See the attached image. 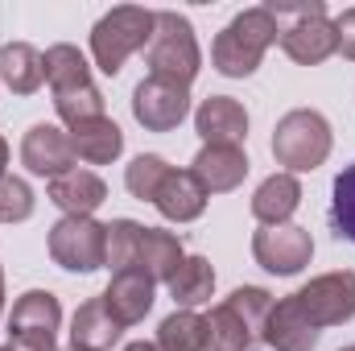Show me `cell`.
I'll return each instance as SVG.
<instances>
[{"label": "cell", "mask_w": 355, "mask_h": 351, "mask_svg": "<svg viewBox=\"0 0 355 351\" xmlns=\"http://www.w3.org/2000/svg\"><path fill=\"white\" fill-rule=\"evenodd\" d=\"M277 37H281V25L272 21V12H268L265 4L236 12V17L223 25V33L215 37V50H211L215 71L227 75V79H248V75L261 67L265 50Z\"/></svg>", "instance_id": "6da1fadb"}, {"label": "cell", "mask_w": 355, "mask_h": 351, "mask_svg": "<svg viewBox=\"0 0 355 351\" xmlns=\"http://www.w3.org/2000/svg\"><path fill=\"white\" fill-rule=\"evenodd\" d=\"M331 145H335L331 124L314 108H293L272 128V157H277V166H285V174L318 170L331 157Z\"/></svg>", "instance_id": "7a4b0ae2"}, {"label": "cell", "mask_w": 355, "mask_h": 351, "mask_svg": "<svg viewBox=\"0 0 355 351\" xmlns=\"http://www.w3.org/2000/svg\"><path fill=\"white\" fill-rule=\"evenodd\" d=\"M153 17L157 12L132 8V4L103 12L95 21V29H91V58H95V67L103 75H120L124 62L153 42Z\"/></svg>", "instance_id": "3957f363"}, {"label": "cell", "mask_w": 355, "mask_h": 351, "mask_svg": "<svg viewBox=\"0 0 355 351\" xmlns=\"http://www.w3.org/2000/svg\"><path fill=\"white\" fill-rule=\"evenodd\" d=\"M285 306L322 335V327H339L355 318V273L339 268V273H322L310 285H302L297 293L285 298Z\"/></svg>", "instance_id": "277c9868"}, {"label": "cell", "mask_w": 355, "mask_h": 351, "mask_svg": "<svg viewBox=\"0 0 355 351\" xmlns=\"http://www.w3.org/2000/svg\"><path fill=\"white\" fill-rule=\"evenodd\" d=\"M198 67H202V54H198L190 21L182 12H157L153 17V42H149V75L190 87Z\"/></svg>", "instance_id": "5b68a950"}, {"label": "cell", "mask_w": 355, "mask_h": 351, "mask_svg": "<svg viewBox=\"0 0 355 351\" xmlns=\"http://www.w3.org/2000/svg\"><path fill=\"white\" fill-rule=\"evenodd\" d=\"M103 248H107V223H95L91 215H62L50 228V257L67 273L103 268Z\"/></svg>", "instance_id": "8992f818"}, {"label": "cell", "mask_w": 355, "mask_h": 351, "mask_svg": "<svg viewBox=\"0 0 355 351\" xmlns=\"http://www.w3.org/2000/svg\"><path fill=\"white\" fill-rule=\"evenodd\" d=\"M62 323V306L50 289H29L12 302L8 314V348L12 351H54V335Z\"/></svg>", "instance_id": "52a82bcc"}, {"label": "cell", "mask_w": 355, "mask_h": 351, "mask_svg": "<svg viewBox=\"0 0 355 351\" xmlns=\"http://www.w3.org/2000/svg\"><path fill=\"white\" fill-rule=\"evenodd\" d=\"M190 112V87H182L174 79H141L132 91V116L145 132H170L186 120Z\"/></svg>", "instance_id": "ba28073f"}, {"label": "cell", "mask_w": 355, "mask_h": 351, "mask_svg": "<svg viewBox=\"0 0 355 351\" xmlns=\"http://www.w3.org/2000/svg\"><path fill=\"white\" fill-rule=\"evenodd\" d=\"M252 257L261 268L277 273V277H293L302 273L310 257H314V240L306 228L297 223H277V228H261L252 236Z\"/></svg>", "instance_id": "9c48e42d"}, {"label": "cell", "mask_w": 355, "mask_h": 351, "mask_svg": "<svg viewBox=\"0 0 355 351\" xmlns=\"http://www.w3.org/2000/svg\"><path fill=\"white\" fill-rule=\"evenodd\" d=\"M21 166L29 174L42 178H62L75 170V145L62 128L54 124H33L21 141Z\"/></svg>", "instance_id": "30bf717a"}, {"label": "cell", "mask_w": 355, "mask_h": 351, "mask_svg": "<svg viewBox=\"0 0 355 351\" xmlns=\"http://www.w3.org/2000/svg\"><path fill=\"white\" fill-rule=\"evenodd\" d=\"M277 42H281V50H285L293 62H302V67H318V62H327V58L339 50V42H335V21H331L327 12H310V17L289 21Z\"/></svg>", "instance_id": "8fae6325"}, {"label": "cell", "mask_w": 355, "mask_h": 351, "mask_svg": "<svg viewBox=\"0 0 355 351\" xmlns=\"http://www.w3.org/2000/svg\"><path fill=\"white\" fill-rule=\"evenodd\" d=\"M153 277L145 273V268H124V273H112V281H107V289L99 293L103 298V306L116 314V323L120 327H137L149 310H153Z\"/></svg>", "instance_id": "7c38bea8"}, {"label": "cell", "mask_w": 355, "mask_h": 351, "mask_svg": "<svg viewBox=\"0 0 355 351\" xmlns=\"http://www.w3.org/2000/svg\"><path fill=\"white\" fill-rule=\"evenodd\" d=\"M194 128H198V137H202L207 145H236V149H240L244 137H248V112H244V103L232 99V95H211V99L198 103Z\"/></svg>", "instance_id": "4fadbf2b"}, {"label": "cell", "mask_w": 355, "mask_h": 351, "mask_svg": "<svg viewBox=\"0 0 355 351\" xmlns=\"http://www.w3.org/2000/svg\"><path fill=\"white\" fill-rule=\"evenodd\" d=\"M190 174L202 182L207 194H227L248 178V153L236 145H202L190 162Z\"/></svg>", "instance_id": "5bb4252c"}, {"label": "cell", "mask_w": 355, "mask_h": 351, "mask_svg": "<svg viewBox=\"0 0 355 351\" xmlns=\"http://www.w3.org/2000/svg\"><path fill=\"white\" fill-rule=\"evenodd\" d=\"M207 198L211 194L202 190V182L190 174V170H174L170 166V174L162 178V186L153 194V207L166 219H174V223H190V219H198L207 211Z\"/></svg>", "instance_id": "9a60e30c"}, {"label": "cell", "mask_w": 355, "mask_h": 351, "mask_svg": "<svg viewBox=\"0 0 355 351\" xmlns=\"http://www.w3.org/2000/svg\"><path fill=\"white\" fill-rule=\"evenodd\" d=\"M107 198L103 178L91 170H71L62 178H50V203L67 215H95Z\"/></svg>", "instance_id": "2e32d148"}, {"label": "cell", "mask_w": 355, "mask_h": 351, "mask_svg": "<svg viewBox=\"0 0 355 351\" xmlns=\"http://www.w3.org/2000/svg\"><path fill=\"white\" fill-rule=\"evenodd\" d=\"M120 323H116V314L103 306V298H91L83 302L79 310H75V318H71V343L75 348H87V351H107L116 339H120Z\"/></svg>", "instance_id": "e0dca14e"}, {"label": "cell", "mask_w": 355, "mask_h": 351, "mask_svg": "<svg viewBox=\"0 0 355 351\" xmlns=\"http://www.w3.org/2000/svg\"><path fill=\"white\" fill-rule=\"evenodd\" d=\"M297 203H302V182L293 174H272L252 194V215L265 228H277V223H289V215L297 211Z\"/></svg>", "instance_id": "ac0fdd59"}, {"label": "cell", "mask_w": 355, "mask_h": 351, "mask_svg": "<svg viewBox=\"0 0 355 351\" xmlns=\"http://www.w3.org/2000/svg\"><path fill=\"white\" fill-rule=\"evenodd\" d=\"M46 79V62L29 42H8L0 46V83L12 95H33Z\"/></svg>", "instance_id": "d6986e66"}, {"label": "cell", "mask_w": 355, "mask_h": 351, "mask_svg": "<svg viewBox=\"0 0 355 351\" xmlns=\"http://www.w3.org/2000/svg\"><path fill=\"white\" fill-rule=\"evenodd\" d=\"M71 145H75V157H83L91 166H107L124 153V132L116 120L99 116V120H87L79 128H71Z\"/></svg>", "instance_id": "ffe728a7"}, {"label": "cell", "mask_w": 355, "mask_h": 351, "mask_svg": "<svg viewBox=\"0 0 355 351\" xmlns=\"http://www.w3.org/2000/svg\"><path fill=\"white\" fill-rule=\"evenodd\" d=\"M182 261H186V252H182V240H178L174 232H162V228H145L141 232L137 268H145L153 281H166L170 285V277L182 268Z\"/></svg>", "instance_id": "44dd1931"}, {"label": "cell", "mask_w": 355, "mask_h": 351, "mask_svg": "<svg viewBox=\"0 0 355 351\" xmlns=\"http://www.w3.org/2000/svg\"><path fill=\"white\" fill-rule=\"evenodd\" d=\"M265 343L272 351H314L318 348V331L306 327V323L285 306V298H281V302H272V310H268Z\"/></svg>", "instance_id": "7402d4cb"}, {"label": "cell", "mask_w": 355, "mask_h": 351, "mask_svg": "<svg viewBox=\"0 0 355 351\" xmlns=\"http://www.w3.org/2000/svg\"><path fill=\"white\" fill-rule=\"evenodd\" d=\"M211 293H215V268H211V261H207V257H186L182 268L170 277V298H174V306L194 310V306L211 302Z\"/></svg>", "instance_id": "603a6c76"}, {"label": "cell", "mask_w": 355, "mask_h": 351, "mask_svg": "<svg viewBox=\"0 0 355 351\" xmlns=\"http://www.w3.org/2000/svg\"><path fill=\"white\" fill-rule=\"evenodd\" d=\"M257 335L248 331V323L232 310V302H219L207 314V351H252Z\"/></svg>", "instance_id": "cb8c5ba5"}, {"label": "cell", "mask_w": 355, "mask_h": 351, "mask_svg": "<svg viewBox=\"0 0 355 351\" xmlns=\"http://www.w3.org/2000/svg\"><path fill=\"white\" fill-rule=\"evenodd\" d=\"M42 62H46V79H50L54 91H71V87H87L91 83V67L79 46L58 42V46H50L42 54Z\"/></svg>", "instance_id": "d4e9b609"}, {"label": "cell", "mask_w": 355, "mask_h": 351, "mask_svg": "<svg viewBox=\"0 0 355 351\" xmlns=\"http://www.w3.org/2000/svg\"><path fill=\"white\" fill-rule=\"evenodd\" d=\"M157 351H207V318L194 310H174L157 327Z\"/></svg>", "instance_id": "484cf974"}, {"label": "cell", "mask_w": 355, "mask_h": 351, "mask_svg": "<svg viewBox=\"0 0 355 351\" xmlns=\"http://www.w3.org/2000/svg\"><path fill=\"white\" fill-rule=\"evenodd\" d=\"M141 223L137 219H112L107 223V248H103V268L112 273H124V268H137L141 257Z\"/></svg>", "instance_id": "4316f807"}, {"label": "cell", "mask_w": 355, "mask_h": 351, "mask_svg": "<svg viewBox=\"0 0 355 351\" xmlns=\"http://www.w3.org/2000/svg\"><path fill=\"white\" fill-rule=\"evenodd\" d=\"M327 219H331V228H335L339 240L355 244V162L331 186V215Z\"/></svg>", "instance_id": "83f0119b"}, {"label": "cell", "mask_w": 355, "mask_h": 351, "mask_svg": "<svg viewBox=\"0 0 355 351\" xmlns=\"http://www.w3.org/2000/svg\"><path fill=\"white\" fill-rule=\"evenodd\" d=\"M54 108H58V116H62L71 128H79V124L103 116V95H99L95 83H87V87H71V91H54Z\"/></svg>", "instance_id": "f1b7e54d"}, {"label": "cell", "mask_w": 355, "mask_h": 351, "mask_svg": "<svg viewBox=\"0 0 355 351\" xmlns=\"http://www.w3.org/2000/svg\"><path fill=\"white\" fill-rule=\"evenodd\" d=\"M170 174V166H166V157H157V153H141V157H132V166L124 170V186H128V194L132 198H149L153 203V194H157V186H162V178Z\"/></svg>", "instance_id": "f546056e"}, {"label": "cell", "mask_w": 355, "mask_h": 351, "mask_svg": "<svg viewBox=\"0 0 355 351\" xmlns=\"http://www.w3.org/2000/svg\"><path fill=\"white\" fill-rule=\"evenodd\" d=\"M33 215V190L21 178H0V223H25Z\"/></svg>", "instance_id": "4dcf8cb0"}, {"label": "cell", "mask_w": 355, "mask_h": 351, "mask_svg": "<svg viewBox=\"0 0 355 351\" xmlns=\"http://www.w3.org/2000/svg\"><path fill=\"white\" fill-rule=\"evenodd\" d=\"M335 42H339V54L355 62V8H343L335 17Z\"/></svg>", "instance_id": "1f68e13d"}, {"label": "cell", "mask_w": 355, "mask_h": 351, "mask_svg": "<svg viewBox=\"0 0 355 351\" xmlns=\"http://www.w3.org/2000/svg\"><path fill=\"white\" fill-rule=\"evenodd\" d=\"M4 166H8V145H4V137H0V178H4Z\"/></svg>", "instance_id": "d6a6232c"}, {"label": "cell", "mask_w": 355, "mask_h": 351, "mask_svg": "<svg viewBox=\"0 0 355 351\" xmlns=\"http://www.w3.org/2000/svg\"><path fill=\"white\" fill-rule=\"evenodd\" d=\"M124 351H157V343H145V339H141V343H128Z\"/></svg>", "instance_id": "836d02e7"}, {"label": "cell", "mask_w": 355, "mask_h": 351, "mask_svg": "<svg viewBox=\"0 0 355 351\" xmlns=\"http://www.w3.org/2000/svg\"><path fill=\"white\" fill-rule=\"evenodd\" d=\"M0 310H4V273H0Z\"/></svg>", "instance_id": "e575fe53"}, {"label": "cell", "mask_w": 355, "mask_h": 351, "mask_svg": "<svg viewBox=\"0 0 355 351\" xmlns=\"http://www.w3.org/2000/svg\"><path fill=\"white\" fill-rule=\"evenodd\" d=\"M67 351H87V348H75V343H71V348H67Z\"/></svg>", "instance_id": "d590c367"}, {"label": "cell", "mask_w": 355, "mask_h": 351, "mask_svg": "<svg viewBox=\"0 0 355 351\" xmlns=\"http://www.w3.org/2000/svg\"><path fill=\"white\" fill-rule=\"evenodd\" d=\"M0 351H12V348H0Z\"/></svg>", "instance_id": "8d00e7d4"}, {"label": "cell", "mask_w": 355, "mask_h": 351, "mask_svg": "<svg viewBox=\"0 0 355 351\" xmlns=\"http://www.w3.org/2000/svg\"><path fill=\"white\" fill-rule=\"evenodd\" d=\"M343 351H355V348H343Z\"/></svg>", "instance_id": "74e56055"}]
</instances>
